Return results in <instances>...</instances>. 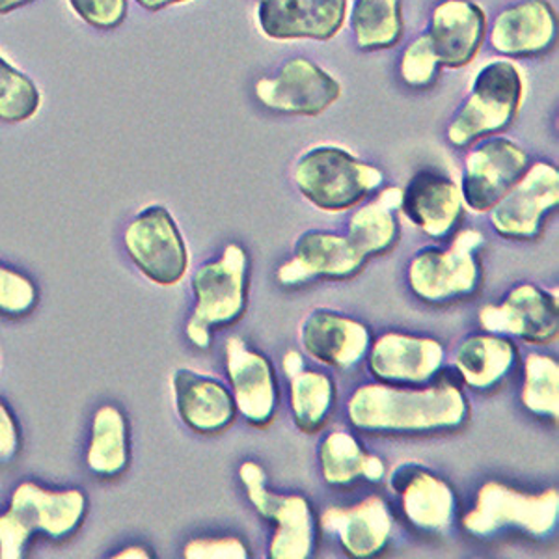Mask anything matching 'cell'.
Returning a JSON list of instances; mask_svg holds the SVG:
<instances>
[{
	"label": "cell",
	"instance_id": "13",
	"mask_svg": "<svg viewBox=\"0 0 559 559\" xmlns=\"http://www.w3.org/2000/svg\"><path fill=\"white\" fill-rule=\"evenodd\" d=\"M364 258L347 236L310 229L293 245V258L278 269L282 286L297 287L316 282H345L355 278L366 267Z\"/></svg>",
	"mask_w": 559,
	"mask_h": 559
},
{
	"label": "cell",
	"instance_id": "34",
	"mask_svg": "<svg viewBox=\"0 0 559 559\" xmlns=\"http://www.w3.org/2000/svg\"><path fill=\"white\" fill-rule=\"evenodd\" d=\"M439 60L435 57L426 34L403 52L401 76L413 88H429L439 76Z\"/></svg>",
	"mask_w": 559,
	"mask_h": 559
},
{
	"label": "cell",
	"instance_id": "7",
	"mask_svg": "<svg viewBox=\"0 0 559 559\" xmlns=\"http://www.w3.org/2000/svg\"><path fill=\"white\" fill-rule=\"evenodd\" d=\"M239 477L255 511L274 524L269 545L271 559H308L318 545V516L300 495H278L267 487V474L258 463H242Z\"/></svg>",
	"mask_w": 559,
	"mask_h": 559
},
{
	"label": "cell",
	"instance_id": "29",
	"mask_svg": "<svg viewBox=\"0 0 559 559\" xmlns=\"http://www.w3.org/2000/svg\"><path fill=\"white\" fill-rule=\"evenodd\" d=\"M129 427L126 416L112 407L97 411L92 424V440L88 448V468L102 477H116L128 471Z\"/></svg>",
	"mask_w": 559,
	"mask_h": 559
},
{
	"label": "cell",
	"instance_id": "3",
	"mask_svg": "<svg viewBox=\"0 0 559 559\" xmlns=\"http://www.w3.org/2000/svg\"><path fill=\"white\" fill-rule=\"evenodd\" d=\"M248 273L247 250L231 242L224 248L223 258L207 261L192 276L194 310L187 323V337L198 349H210L211 332L236 324L247 312Z\"/></svg>",
	"mask_w": 559,
	"mask_h": 559
},
{
	"label": "cell",
	"instance_id": "5",
	"mask_svg": "<svg viewBox=\"0 0 559 559\" xmlns=\"http://www.w3.org/2000/svg\"><path fill=\"white\" fill-rule=\"evenodd\" d=\"M300 194L326 213L353 210L381 189L384 174L340 147H316L293 170Z\"/></svg>",
	"mask_w": 559,
	"mask_h": 559
},
{
	"label": "cell",
	"instance_id": "11",
	"mask_svg": "<svg viewBox=\"0 0 559 559\" xmlns=\"http://www.w3.org/2000/svg\"><path fill=\"white\" fill-rule=\"evenodd\" d=\"M479 324L490 334L513 336L526 344H552L559 334L558 289L519 284L502 305L479 310Z\"/></svg>",
	"mask_w": 559,
	"mask_h": 559
},
{
	"label": "cell",
	"instance_id": "15",
	"mask_svg": "<svg viewBox=\"0 0 559 559\" xmlns=\"http://www.w3.org/2000/svg\"><path fill=\"white\" fill-rule=\"evenodd\" d=\"M390 489L400 498L403 513L424 534H444L457 515L452 485L416 463H403L390 474Z\"/></svg>",
	"mask_w": 559,
	"mask_h": 559
},
{
	"label": "cell",
	"instance_id": "1",
	"mask_svg": "<svg viewBox=\"0 0 559 559\" xmlns=\"http://www.w3.org/2000/svg\"><path fill=\"white\" fill-rule=\"evenodd\" d=\"M347 416L355 429L368 435H435L463 429L471 405L453 381L424 388L371 382L353 392Z\"/></svg>",
	"mask_w": 559,
	"mask_h": 559
},
{
	"label": "cell",
	"instance_id": "31",
	"mask_svg": "<svg viewBox=\"0 0 559 559\" xmlns=\"http://www.w3.org/2000/svg\"><path fill=\"white\" fill-rule=\"evenodd\" d=\"M522 405L537 418L558 421L559 418V364L548 355H532L524 366Z\"/></svg>",
	"mask_w": 559,
	"mask_h": 559
},
{
	"label": "cell",
	"instance_id": "26",
	"mask_svg": "<svg viewBox=\"0 0 559 559\" xmlns=\"http://www.w3.org/2000/svg\"><path fill=\"white\" fill-rule=\"evenodd\" d=\"M282 368L289 379L293 421L300 432L316 435L329 424L336 405V384L331 376L308 369L297 350L284 355Z\"/></svg>",
	"mask_w": 559,
	"mask_h": 559
},
{
	"label": "cell",
	"instance_id": "40",
	"mask_svg": "<svg viewBox=\"0 0 559 559\" xmlns=\"http://www.w3.org/2000/svg\"><path fill=\"white\" fill-rule=\"evenodd\" d=\"M33 0H0V13L13 12L15 8L25 7Z\"/></svg>",
	"mask_w": 559,
	"mask_h": 559
},
{
	"label": "cell",
	"instance_id": "16",
	"mask_svg": "<svg viewBox=\"0 0 559 559\" xmlns=\"http://www.w3.org/2000/svg\"><path fill=\"white\" fill-rule=\"evenodd\" d=\"M224 355L237 413H241L250 426L267 427L276 416L280 401L273 364L267 356L250 349L239 336L226 340Z\"/></svg>",
	"mask_w": 559,
	"mask_h": 559
},
{
	"label": "cell",
	"instance_id": "6",
	"mask_svg": "<svg viewBox=\"0 0 559 559\" xmlns=\"http://www.w3.org/2000/svg\"><path fill=\"white\" fill-rule=\"evenodd\" d=\"M558 521V489L530 495L500 481H489L477 492L476 506L464 515L463 526L477 539H489L508 530L547 539L556 532Z\"/></svg>",
	"mask_w": 559,
	"mask_h": 559
},
{
	"label": "cell",
	"instance_id": "20",
	"mask_svg": "<svg viewBox=\"0 0 559 559\" xmlns=\"http://www.w3.org/2000/svg\"><path fill=\"white\" fill-rule=\"evenodd\" d=\"M463 192L452 179L435 173L414 176L401 197V211L431 239H445L464 216Z\"/></svg>",
	"mask_w": 559,
	"mask_h": 559
},
{
	"label": "cell",
	"instance_id": "24",
	"mask_svg": "<svg viewBox=\"0 0 559 559\" xmlns=\"http://www.w3.org/2000/svg\"><path fill=\"white\" fill-rule=\"evenodd\" d=\"M558 38V17L545 0H527L498 15L490 34L496 51L508 57H532L548 51Z\"/></svg>",
	"mask_w": 559,
	"mask_h": 559
},
{
	"label": "cell",
	"instance_id": "4",
	"mask_svg": "<svg viewBox=\"0 0 559 559\" xmlns=\"http://www.w3.org/2000/svg\"><path fill=\"white\" fill-rule=\"evenodd\" d=\"M485 237L474 228L461 229L448 248L418 250L408 263L411 292L427 305L445 306L477 295L484 282L479 250Z\"/></svg>",
	"mask_w": 559,
	"mask_h": 559
},
{
	"label": "cell",
	"instance_id": "35",
	"mask_svg": "<svg viewBox=\"0 0 559 559\" xmlns=\"http://www.w3.org/2000/svg\"><path fill=\"white\" fill-rule=\"evenodd\" d=\"M71 7L88 25L112 31L128 13V0H70Z\"/></svg>",
	"mask_w": 559,
	"mask_h": 559
},
{
	"label": "cell",
	"instance_id": "10",
	"mask_svg": "<svg viewBox=\"0 0 559 559\" xmlns=\"http://www.w3.org/2000/svg\"><path fill=\"white\" fill-rule=\"evenodd\" d=\"M123 242L129 258L153 284L176 286L183 280L189 254L178 224L165 207L142 211L126 229Z\"/></svg>",
	"mask_w": 559,
	"mask_h": 559
},
{
	"label": "cell",
	"instance_id": "17",
	"mask_svg": "<svg viewBox=\"0 0 559 559\" xmlns=\"http://www.w3.org/2000/svg\"><path fill=\"white\" fill-rule=\"evenodd\" d=\"M255 96L274 112L318 116L336 102L340 86L310 60L293 58L278 75L255 84Z\"/></svg>",
	"mask_w": 559,
	"mask_h": 559
},
{
	"label": "cell",
	"instance_id": "8",
	"mask_svg": "<svg viewBox=\"0 0 559 559\" xmlns=\"http://www.w3.org/2000/svg\"><path fill=\"white\" fill-rule=\"evenodd\" d=\"M521 97V75L513 66H487L477 76L471 99L448 128V140L453 146L468 147L476 140L500 133L515 120Z\"/></svg>",
	"mask_w": 559,
	"mask_h": 559
},
{
	"label": "cell",
	"instance_id": "19",
	"mask_svg": "<svg viewBox=\"0 0 559 559\" xmlns=\"http://www.w3.org/2000/svg\"><path fill=\"white\" fill-rule=\"evenodd\" d=\"M326 534L336 535L350 558H376L392 539L394 516L381 496H371L353 508H329L321 515Z\"/></svg>",
	"mask_w": 559,
	"mask_h": 559
},
{
	"label": "cell",
	"instance_id": "2",
	"mask_svg": "<svg viewBox=\"0 0 559 559\" xmlns=\"http://www.w3.org/2000/svg\"><path fill=\"white\" fill-rule=\"evenodd\" d=\"M88 500L83 490H47L33 481L13 490L0 515V559H21L36 534L66 540L83 524Z\"/></svg>",
	"mask_w": 559,
	"mask_h": 559
},
{
	"label": "cell",
	"instance_id": "28",
	"mask_svg": "<svg viewBox=\"0 0 559 559\" xmlns=\"http://www.w3.org/2000/svg\"><path fill=\"white\" fill-rule=\"evenodd\" d=\"M319 463L324 481L332 487H353L358 481L381 484L386 477V466L377 455L345 431H334L319 445Z\"/></svg>",
	"mask_w": 559,
	"mask_h": 559
},
{
	"label": "cell",
	"instance_id": "25",
	"mask_svg": "<svg viewBox=\"0 0 559 559\" xmlns=\"http://www.w3.org/2000/svg\"><path fill=\"white\" fill-rule=\"evenodd\" d=\"M519 364V350L508 336L474 334L464 337L453 353V366L466 386L492 392L508 382Z\"/></svg>",
	"mask_w": 559,
	"mask_h": 559
},
{
	"label": "cell",
	"instance_id": "21",
	"mask_svg": "<svg viewBox=\"0 0 559 559\" xmlns=\"http://www.w3.org/2000/svg\"><path fill=\"white\" fill-rule=\"evenodd\" d=\"M173 388L179 418L192 431L218 435L236 421V401L223 382L191 369H178Z\"/></svg>",
	"mask_w": 559,
	"mask_h": 559
},
{
	"label": "cell",
	"instance_id": "27",
	"mask_svg": "<svg viewBox=\"0 0 559 559\" xmlns=\"http://www.w3.org/2000/svg\"><path fill=\"white\" fill-rule=\"evenodd\" d=\"M401 197L403 191L392 187L350 216L347 239L366 260L388 254L400 241Z\"/></svg>",
	"mask_w": 559,
	"mask_h": 559
},
{
	"label": "cell",
	"instance_id": "38",
	"mask_svg": "<svg viewBox=\"0 0 559 559\" xmlns=\"http://www.w3.org/2000/svg\"><path fill=\"white\" fill-rule=\"evenodd\" d=\"M116 559H128V558H134V559H150L152 558V554L147 552L146 548H140V547H131L126 548V550H121L120 554H116Z\"/></svg>",
	"mask_w": 559,
	"mask_h": 559
},
{
	"label": "cell",
	"instance_id": "12",
	"mask_svg": "<svg viewBox=\"0 0 559 559\" xmlns=\"http://www.w3.org/2000/svg\"><path fill=\"white\" fill-rule=\"evenodd\" d=\"M366 360L371 376L379 382L427 386L444 369L445 349L435 337L388 332L371 344Z\"/></svg>",
	"mask_w": 559,
	"mask_h": 559
},
{
	"label": "cell",
	"instance_id": "36",
	"mask_svg": "<svg viewBox=\"0 0 559 559\" xmlns=\"http://www.w3.org/2000/svg\"><path fill=\"white\" fill-rule=\"evenodd\" d=\"M183 556L187 559H247L248 548L237 537H205L194 539L185 547Z\"/></svg>",
	"mask_w": 559,
	"mask_h": 559
},
{
	"label": "cell",
	"instance_id": "9",
	"mask_svg": "<svg viewBox=\"0 0 559 559\" xmlns=\"http://www.w3.org/2000/svg\"><path fill=\"white\" fill-rule=\"evenodd\" d=\"M558 204V168L535 163L489 211L490 226L508 241H535Z\"/></svg>",
	"mask_w": 559,
	"mask_h": 559
},
{
	"label": "cell",
	"instance_id": "32",
	"mask_svg": "<svg viewBox=\"0 0 559 559\" xmlns=\"http://www.w3.org/2000/svg\"><path fill=\"white\" fill-rule=\"evenodd\" d=\"M38 107V90L33 81L0 58V121L28 120Z\"/></svg>",
	"mask_w": 559,
	"mask_h": 559
},
{
	"label": "cell",
	"instance_id": "37",
	"mask_svg": "<svg viewBox=\"0 0 559 559\" xmlns=\"http://www.w3.org/2000/svg\"><path fill=\"white\" fill-rule=\"evenodd\" d=\"M20 427L12 413L0 401V464H10L20 453Z\"/></svg>",
	"mask_w": 559,
	"mask_h": 559
},
{
	"label": "cell",
	"instance_id": "30",
	"mask_svg": "<svg viewBox=\"0 0 559 559\" xmlns=\"http://www.w3.org/2000/svg\"><path fill=\"white\" fill-rule=\"evenodd\" d=\"M353 31L362 51L394 47L403 34L401 0H358Z\"/></svg>",
	"mask_w": 559,
	"mask_h": 559
},
{
	"label": "cell",
	"instance_id": "23",
	"mask_svg": "<svg viewBox=\"0 0 559 559\" xmlns=\"http://www.w3.org/2000/svg\"><path fill=\"white\" fill-rule=\"evenodd\" d=\"M427 38L440 66L468 64L484 44V10L468 0H445L432 13Z\"/></svg>",
	"mask_w": 559,
	"mask_h": 559
},
{
	"label": "cell",
	"instance_id": "39",
	"mask_svg": "<svg viewBox=\"0 0 559 559\" xmlns=\"http://www.w3.org/2000/svg\"><path fill=\"white\" fill-rule=\"evenodd\" d=\"M136 2H139L140 7L146 8V10L157 12V10H163V8L176 4V2H183V0H136Z\"/></svg>",
	"mask_w": 559,
	"mask_h": 559
},
{
	"label": "cell",
	"instance_id": "22",
	"mask_svg": "<svg viewBox=\"0 0 559 559\" xmlns=\"http://www.w3.org/2000/svg\"><path fill=\"white\" fill-rule=\"evenodd\" d=\"M347 0H261L260 23L271 38L329 39L344 25Z\"/></svg>",
	"mask_w": 559,
	"mask_h": 559
},
{
	"label": "cell",
	"instance_id": "33",
	"mask_svg": "<svg viewBox=\"0 0 559 559\" xmlns=\"http://www.w3.org/2000/svg\"><path fill=\"white\" fill-rule=\"evenodd\" d=\"M38 305V289L33 280L13 269L0 265V313L8 318H25Z\"/></svg>",
	"mask_w": 559,
	"mask_h": 559
},
{
	"label": "cell",
	"instance_id": "14",
	"mask_svg": "<svg viewBox=\"0 0 559 559\" xmlns=\"http://www.w3.org/2000/svg\"><path fill=\"white\" fill-rule=\"evenodd\" d=\"M530 157L515 142L495 139L476 147L466 159L463 200L468 210L485 213L526 174Z\"/></svg>",
	"mask_w": 559,
	"mask_h": 559
},
{
	"label": "cell",
	"instance_id": "18",
	"mask_svg": "<svg viewBox=\"0 0 559 559\" xmlns=\"http://www.w3.org/2000/svg\"><path fill=\"white\" fill-rule=\"evenodd\" d=\"M306 355L323 366L350 369L366 360L373 336L368 324L332 310H313L300 324Z\"/></svg>",
	"mask_w": 559,
	"mask_h": 559
}]
</instances>
